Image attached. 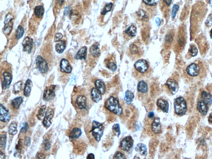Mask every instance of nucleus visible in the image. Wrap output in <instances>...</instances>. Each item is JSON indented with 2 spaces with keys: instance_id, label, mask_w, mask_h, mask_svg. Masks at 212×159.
<instances>
[{
  "instance_id": "nucleus-61",
  "label": "nucleus",
  "mask_w": 212,
  "mask_h": 159,
  "mask_svg": "<svg viewBox=\"0 0 212 159\" xmlns=\"http://www.w3.org/2000/svg\"><path fill=\"white\" fill-rule=\"evenodd\" d=\"M210 37H211V39H212V28L210 32Z\"/></svg>"
},
{
  "instance_id": "nucleus-56",
  "label": "nucleus",
  "mask_w": 212,
  "mask_h": 159,
  "mask_svg": "<svg viewBox=\"0 0 212 159\" xmlns=\"http://www.w3.org/2000/svg\"><path fill=\"white\" fill-rule=\"evenodd\" d=\"M156 25L159 26L160 25L161 23V20L159 17H157L156 19Z\"/></svg>"
},
{
  "instance_id": "nucleus-33",
  "label": "nucleus",
  "mask_w": 212,
  "mask_h": 159,
  "mask_svg": "<svg viewBox=\"0 0 212 159\" xmlns=\"http://www.w3.org/2000/svg\"><path fill=\"white\" fill-rule=\"evenodd\" d=\"M137 28L135 25H131L125 30V33L129 37H134L136 35Z\"/></svg>"
},
{
  "instance_id": "nucleus-48",
  "label": "nucleus",
  "mask_w": 212,
  "mask_h": 159,
  "mask_svg": "<svg viewBox=\"0 0 212 159\" xmlns=\"http://www.w3.org/2000/svg\"><path fill=\"white\" fill-rule=\"evenodd\" d=\"M125 155L122 152L118 151L116 152L113 157V159H126Z\"/></svg>"
},
{
  "instance_id": "nucleus-57",
  "label": "nucleus",
  "mask_w": 212,
  "mask_h": 159,
  "mask_svg": "<svg viewBox=\"0 0 212 159\" xmlns=\"http://www.w3.org/2000/svg\"><path fill=\"white\" fill-rule=\"evenodd\" d=\"M208 121L209 123L212 125V112L210 114L208 119Z\"/></svg>"
},
{
  "instance_id": "nucleus-44",
  "label": "nucleus",
  "mask_w": 212,
  "mask_h": 159,
  "mask_svg": "<svg viewBox=\"0 0 212 159\" xmlns=\"http://www.w3.org/2000/svg\"><path fill=\"white\" fill-rule=\"evenodd\" d=\"M137 15L143 20H147L148 18L147 14L146 12L144 10H140L137 12Z\"/></svg>"
},
{
  "instance_id": "nucleus-47",
  "label": "nucleus",
  "mask_w": 212,
  "mask_h": 159,
  "mask_svg": "<svg viewBox=\"0 0 212 159\" xmlns=\"http://www.w3.org/2000/svg\"><path fill=\"white\" fill-rule=\"evenodd\" d=\"M43 149L44 150L48 151L50 149L51 144L48 139H45L43 140Z\"/></svg>"
},
{
  "instance_id": "nucleus-50",
  "label": "nucleus",
  "mask_w": 212,
  "mask_h": 159,
  "mask_svg": "<svg viewBox=\"0 0 212 159\" xmlns=\"http://www.w3.org/2000/svg\"><path fill=\"white\" fill-rule=\"evenodd\" d=\"M62 38L63 35L60 33H57L56 34L55 36L54 41L55 42H59V41L62 40Z\"/></svg>"
},
{
  "instance_id": "nucleus-59",
  "label": "nucleus",
  "mask_w": 212,
  "mask_h": 159,
  "mask_svg": "<svg viewBox=\"0 0 212 159\" xmlns=\"http://www.w3.org/2000/svg\"><path fill=\"white\" fill-rule=\"evenodd\" d=\"M0 152H1V155H0V159H2L6 158V156H5L4 154V152L2 151L1 150V151H0Z\"/></svg>"
},
{
  "instance_id": "nucleus-1",
  "label": "nucleus",
  "mask_w": 212,
  "mask_h": 159,
  "mask_svg": "<svg viewBox=\"0 0 212 159\" xmlns=\"http://www.w3.org/2000/svg\"><path fill=\"white\" fill-rule=\"evenodd\" d=\"M72 104L76 110L87 109L88 100L87 97L82 92L77 90L72 96Z\"/></svg>"
},
{
  "instance_id": "nucleus-25",
  "label": "nucleus",
  "mask_w": 212,
  "mask_h": 159,
  "mask_svg": "<svg viewBox=\"0 0 212 159\" xmlns=\"http://www.w3.org/2000/svg\"><path fill=\"white\" fill-rule=\"evenodd\" d=\"M95 87L101 93L102 95L104 94L106 88L104 81L101 79L96 80L95 82Z\"/></svg>"
},
{
  "instance_id": "nucleus-3",
  "label": "nucleus",
  "mask_w": 212,
  "mask_h": 159,
  "mask_svg": "<svg viewBox=\"0 0 212 159\" xmlns=\"http://www.w3.org/2000/svg\"><path fill=\"white\" fill-rule=\"evenodd\" d=\"M104 126L103 124L93 121L92 123L91 129L88 133L91 134L92 137L97 142H99L104 134Z\"/></svg>"
},
{
  "instance_id": "nucleus-54",
  "label": "nucleus",
  "mask_w": 212,
  "mask_h": 159,
  "mask_svg": "<svg viewBox=\"0 0 212 159\" xmlns=\"http://www.w3.org/2000/svg\"><path fill=\"white\" fill-rule=\"evenodd\" d=\"M155 116V113L153 111H150L148 114V119L153 118Z\"/></svg>"
},
{
  "instance_id": "nucleus-20",
  "label": "nucleus",
  "mask_w": 212,
  "mask_h": 159,
  "mask_svg": "<svg viewBox=\"0 0 212 159\" xmlns=\"http://www.w3.org/2000/svg\"><path fill=\"white\" fill-rule=\"evenodd\" d=\"M82 134V132L81 129L77 127L73 128L69 134V139L72 141H74L79 138L81 136Z\"/></svg>"
},
{
  "instance_id": "nucleus-52",
  "label": "nucleus",
  "mask_w": 212,
  "mask_h": 159,
  "mask_svg": "<svg viewBox=\"0 0 212 159\" xmlns=\"http://www.w3.org/2000/svg\"><path fill=\"white\" fill-rule=\"evenodd\" d=\"M18 144L16 146V150L18 152L21 151L22 149V141L21 140H19L18 141Z\"/></svg>"
},
{
  "instance_id": "nucleus-34",
  "label": "nucleus",
  "mask_w": 212,
  "mask_h": 159,
  "mask_svg": "<svg viewBox=\"0 0 212 159\" xmlns=\"http://www.w3.org/2000/svg\"><path fill=\"white\" fill-rule=\"evenodd\" d=\"M56 50L59 53H62L66 48V44L63 41H61L56 45Z\"/></svg>"
},
{
  "instance_id": "nucleus-36",
  "label": "nucleus",
  "mask_w": 212,
  "mask_h": 159,
  "mask_svg": "<svg viewBox=\"0 0 212 159\" xmlns=\"http://www.w3.org/2000/svg\"><path fill=\"white\" fill-rule=\"evenodd\" d=\"M22 85V81H20L16 82L13 86V93L15 94L19 93L21 91Z\"/></svg>"
},
{
  "instance_id": "nucleus-42",
  "label": "nucleus",
  "mask_w": 212,
  "mask_h": 159,
  "mask_svg": "<svg viewBox=\"0 0 212 159\" xmlns=\"http://www.w3.org/2000/svg\"><path fill=\"white\" fill-rule=\"evenodd\" d=\"M29 129V126L28 124L26 122H24L20 126V133L21 134H25L27 132Z\"/></svg>"
},
{
  "instance_id": "nucleus-22",
  "label": "nucleus",
  "mask_w": 212,
  "mask_h": 159,
  "mask_svg": "<svg viewBox=\"0 0 212 159\" xmlns=\"http://www.w3.org/2000/svg\"><path fill=\"white\" fill-rule=\"evenodd\" d=\"M137 92L142 94L147 93L148 90L147 83L143 80H140L137 83Z\"/></svg>"
},
{
  "instance_id": "nucleus-53",
  "label": "nucleus",
  "mask_w": 212,
  "mask_h": 159,
  "mask_svg": "<svg viewBox=\"0 0 212 159\" xmlns=\"http://www.w3.org/2000/svg\"><path fill=\"white\" fill-rule=\"evenodd\" d=\"M36 158H45V155L44 153L42 152H38L37 155H36Z\"/></svg>"
},
{
  "instance_id": "nucleus-6",
  "label": "nucleus",
  "mask_w": 212,
  "mask_h": 159,
  "mask_svg": "<svg viewBox=\"0 0 212 159\" xmlns=\"http://www.w3.org/2000/svg\"><path fill=\"white\" fill-rule=\"evenodd\" d=\"M2 89L6 90L9 88L13 80V75L12 73L9 71H4L2 73Z\"/></svg>"
},
{
  "instance_id": "nucleus-28",
  "label": "nucleus",
  "mask_w": 212,
  "mask_h": 159,
  "mask_svg": "<svg viewBox=\"0 0 212 159\" xmlns=\"http://www.w3.org/2000/svg\"><path fill=\"white\" fill-rule=\"evenodd\" d=\"M23 102V98L22 97H17L13 99L11 102V106L12 109L15 110H18Z\"/></svg>"
},
{
  "instance_id": "nucleus-32",
  "label": "nucleus",
  "mask_w": 212,
  "mask_h": 159,
  "mask_svg": "<svg viewBox=\"0 0 212 159\" xmlns=\"http://www.w3.org/2000/svg\"><path fill=\"white\" fill-rule=\"evenodd\" d=\"M44 13V7L42 6L36 7L34 10V13L36 17L41 19L43 17Z\"/></svg>"
},
{
  "instance_id": "nucleus-10",
  "label": "nucleus",
  "mask_w": 212,
  "mask_h": 159,
  "mask_svg": "<svg viewBox=\"0 0 212 159\" xmlns=\"http://www.w3.org/2000/svg\"><path fill=\"white\" fill-rule=\"evenodd\" d=\"M54 115V111L52 108L48 107L46 109L45 115L43 121V124L44 127L49 128L52 124V119Z\"/></svg>"
},
{
  "instance_id": "nucleus-45",
  "label": "nucleus",
  "mask_w": 212,
  "mask_h": 159,
  "mask_svg": "<svg viewBox=\"0 0 212 159\" xmlns=\"http://www.w3.org/2000/svg\"><path fill=\"white\" fill-rule=\"evenodd\" d=\"M179 7L178 5L174 4L173 6L172 11H171V18L172 19H174L177 15V13L178 11Z\"/></svg>"
},
{
  "instance_id": "nucleus-14",
  "label": "nucleus",
  "mask_w": 212,
  "mask_h": 159,
  "mask_svg": "<svg viewBox=\"0 0 212 159\" xmlns=\"http://www.w3.org/2000/svg\"><path fill=\"white\" fill-rule=\"evenodd\" d=\"M200 68L197 64L192 63L186 69V72L190 76L195 77L198 76L200 73Z\"/></svg>"
},
{
  "instance_id": "nucleus-41",
  "label": "nucleus",
  "mask_w": 212,
  "mask_h": 159,
  "mask_svg": "<svg viewBox=\"0 0 212 159\" xmlns=\"http://www.w3.org/2000/svg\"><path fill=\"white\" fill-rule=\"evenodd\" d=\"M112 6L113 4L112 3H110L106 4L104 9L101 11V14L102 15H105L106 13L110 12L111 11V9H112Z\"/></svg>"
},
{
  "instance_id": "nucleus-18",
  "label": "nucleus",
  "mask_w": 212,
  "mask_h": 159,
  "mask_svg": "<svg viewBox=\"0 0 212 159\" xmlns=\"http://www.w3.org/2000/svg\"><path fill=\"white\" fill-rule=\"evenodd\" d=\"M60 70L62 73H70L72 72V68L69 61L65 59L61 60L60 64Z\"/></svg>"
},
{
  "instance_id": "nucleus-12",
  "label": "nucleus",
  "mask_w": 212,
  "mask_h": 159,
  "mask_svg": "<svg viewBox=\"0 0 212 159\" xmlns=\"http://www.w3.org/2000/svg\"><path fill=\"white\" fill-rule=\"evenodd\" d=\"M0 107V120L1 124L2 123H8L11 118L10 112L2 104H1Z\"/></svg>"
},
{
  "instance_id": "nucleus-21",
  "label": "nucleus",
  "mask_w": 212,
  "mask_h": 159,
  "mask_svg": "<svg viewBox=\"0 0 212 159\" xmlns=\"http://www.w3.org/2000/svg\"><path fill=\"white\" fill-rule=\"evenodd\" d=\"M197 108L198 110L202 115L205 116L207 114L209 109L208 105L202 100H199L198 103Z\"/></svg>"
},
{
  "instance_id": "nucleus-29",
  "label": "nucleus",
  "mask_w": 212,
  "mask_h": 159,
  "mask_svg": "<svg viewBox=\"0 0 212 159\" xmlns=\"http://www.w3.org/2000/svg\"><path fill=\"white\" fill-rule=\"evenodd\" d=\"M202 100L209 106L212 104V95L210 93L206 91L202 92L201 94Z\"/></svg>"
},
{
  "instance_id": "nucleus-11",
  "label": "nucleus",
  "mask_w": 212,
  "mask_h": 159,
  "mask_svg": "<svg viewBox=\"0 0 212 159\" xmlns=\"http://www.w3.org/2000/svg\"><path fill=\"white\" fill-rule=\"evenodd\" d=\"M151 123L150 124V129L152 132L154 134H159L162 132V126L160 118L158 117H155L151 119Z\"/></svg>"
},
{
  "instance_id": "nucleus-35",
  "label": "nucleus",
  "mask_w": 212,
  "mask_h": 159,
  "mask_svg": "<svg viewBox=\"0 0 212 159\" xmlns=\"http://www.w3.org/2000/svg\"><path fill=\"white\" fill-rule=\"evenodd\" d=\"M7 135L5 133L1 134V140H0V146L1 148L5 150L7 144Z\"/></svg>"
},
{
  "instance_id": "nucleus-46",
  "label": "nucleus",
  "mask_w": 212,
  "mask_h": 159,
  "mask_svg": "<svg viewBox=\"0 0 212 159\" xmlns=\"http://www.w3.org/2000/svg\"><path fill=\"white\" fill-rule=\"evenodd\" d=\"M107 68L109 70L113 71V72H114L116 71L117 69V66L116 65V64L113 62H110L108 63L107 64Z\"/></svg>"
},
{
  "instance_id": "nucleus-7",
  "label": "nucleus",
  "mask_w": 212,
  "mask_h": 159,
  "mask_svg": "<svg viewBox=\"0 0 212 159\" xmlns=\"http://www.w3.org/2000/svg\"><path fill=\"white\" fill-rule=\"evenodd\" d=\"M134 144V140L131 136H127L122 139L120 147L123 151L129 152L132 148Z\"/></svg>"
},
{
  "instance_id": "nucleus-30",
  "label": "nucleus",
  "mask_w": 212,
  "mask_h": 159,
  "mask_svg": "<svg viewBox=\"0 0 212 159\" xmlns=\"http://www.w3.org/2000/svg\"><path fill=\"white\" fill-rule=\"evenodd\" d=\"M134 98V95L131 91L127 90L125 92L124 100L127 105H130L131 104Z\"/></svg>"
},
{
  "instance_id": "nucleus-2",
  "label": "nucleus",
  "mask_w": 212,
  "mask_h": 159,
  "mask_svg": "<svg viewBox=\"0 0 212 159\" xmlns=\"http://www.w3.org/2000/svg\"><path fill=\"white\" fill-rule=\"evenodd\" d=\"M104 106L109 111L117 116H121L122 114V108L120 104L119 99L116 97L111 96L105 102Z\"/></svg>"
},
{
  "instance_id": "nucleus-31",
  "label": "nucleus",
  "mask_w": 212,
  "mask_h": 159,
  "mask_svg": "<svg viewBox=\"0 0 212 159\" xmlns=\"http://www.w3.org/2000/svg\"><path fill=\"white\" fill-rule=\"evenodd\" d=\"M17 124L16 122L13 121L11 123L8 129V132L10 135L14 136L17 134Z\"/></svg>"
},
{
  "instance_id": "nucleus-19",
  "label": "nucleus",
  "mask_w": 212,
  "mask_h": 159,
  "mask_svg": "<svg viewBox=\"0 0 212 159\" xmlns=\"http://www.w3.org/2000/svg\"><path fill=\"white\" fill-rule=\"evenodd\" d=\"M102 95L96 87L92 88L90 92L91 98L95 103H98L102 100Z\"/></svg>"
},
{
  "instance_id": "nucleus-13",
  "label": "nucleus",
  "mask_w": 212,
  "mask_h": 159,
  "mask_svg": "<svg viewBox=\"0 0 212 159\" xmlns=\"http://www.w3.org/2000/svg\"><path fill=\"white\" fill-rule=\"evenodd\" d=\"M13 17L11 14L9 13L6 16L4 21V32L5 34L9 35L13 29Z\"/></svg>"
},
{
  "instance_id": "nucleus-58",
  "label": "nucleus",
  "mask_w": 212,
  "mask_h": 159,
  "mask_svg": "<svg viewBox=\"0 0 212 159\" xmlns=\"http://www.w3.org/2000/svg\"><path fill=\"white\" fill-rule=\"evenodd\" d=\"M164 3L168 6H170L171 4L172 0H163Z\"/></svg>"
},
{
  "instance_id": "nucleus-49",
  "label": "nucleus",
  "mask_w": 212,
  "mask_h": 159,
  "mask_svg": "<svg viewBox=\"0 0 212 159\" xmlns=\"http://www.w3.org/2000/svg\"><path fill=\"white\" fill-rule=\"evenodd\" d=\"M205 24L208 27H211L212 26V15L210 14L209 15L206 21L205 22Z\"/></svg>"
},
{
  "instance_id": "nucleus-37",
  "label": "nucleus",
  "mask_w": 212,
  "mask_h": 159,
  "mask_svg": "<svg viewBox=\"0 0 212 159\" xmlns=\"http://www.w3.org/2000/svg\"><path fill=\"white\" fill-rule=\"evenodd\" d=\"M25 30L23 27L21 26H19L17 27L16 33H15V37H16V39L17 40L21 39L23 36Z\"/></svg>"
},
{
  "instance_id": "nucleus-24",
  "label": "nucleus",
  "mask_w": 212,
  "mask_h": 159,
  "mask_svg": "<svg viewBox=\"0 0 212 159\" xmlns=\"http://www.w3.org/2000/svg\"><path fill=\"white\" fill-rule=\"evenodd\" d=\"M87 54V48L84 46L82 47L75 56V58L76 60H85Z\"/></svg>"
},
{
  "instance_id": "nucleus-4",
  "label": "nucleus",
  "mask_w": 212,
  "mask_h": 159,
  "mask_svg": "<svg viewBox=\"0 0 212 159\" xmlns=\"http://www.w3.org/2000/svg\"><path fill=\"white\" fill-rule=\"evenodd\" d=\"M174 108L175 112L177 115L182 116L186 114L188 107L187 102L183 97H179L175 100Z\"/></svg>"
},
{
  "instance_id": "nucleus-38",
  "label": "nucleus",
  "mask_w": 212,
  "mask_h": 159,
  "mask_svg": "<svg viewBox=\"0 0 212 159\" xmlns=\"http://www.w3.org/2000/svg\"><path fill=\"white\" fill-rule=\"evenodd\" d=\"M46 105H42L40 107V109L38 110V114L37 115V117H38V119L41 120L43 118L44 113H45V111H46Z\"/></svg>"
},
{
  "instance_id": "nucleus-16",
  "label": "nucleus",
  "mask_w": 212,
  "mask_h": 159,
  "mask_svg": "<svg viewBox=\"0 0 212 159\" xmlns=\"http://www.w3.org/2000/svg\"><path fill=\"white\" fill-rule=\"evenodd\" d=\"M157 107L164 113H167L169 109V104L166 100L160 98L158 99L156 103Z\"/></svg>"
},
{
  "instance_id": "nucleus-9",
  "label": "nucleus",
  "mask_w": 212,
  "mask_h": 159,
  "mask_svg": "<svg viewBox=\"0 0 212 159\" xmlns=\"http://www.w3.org/2000/svg\"><path fill=\"white\" fill-rule=\"evenodd\" d=\"M56 88L55 85H51L46 87L43 93V99L44 101L48 102L53 100L56 95Z\"/></svg>"
},
{
  "instance_id": "nucleus-55",
  "label": "nucleus",
  "mask_w": 212,
  "mask_h": 159,
  "mask_svg": "<svg viewBox=\"0 0 212 159\" xmlns=\"http://www.w3.org/2000/svg\"><path fill=\"white\" fill-rule=\"evenodd\" d=\"M95 158V155L93 153L89 154L87 157V159H94Z\"/></svg>"
},
{
  "instance_id": "nucleus-60",
  "label": "nucleus",
  "mask_w": 212,
  "mask_h": 159,
  "mask_svg": "<svg viewBox=\"0 0 212 159\" xmlns=\"http://www.w3.org/2000/svg\"><path fill=\"white\" fill-rule=\"evenodd\" d=\"M64 0H58L59 2L60 5L62 4H63V3L64 2Z\"/></svg>"
},
{
  "instance_id": "nucleus-26",
  "label": "nucleus",
  "mask_w": 212,
  "mask_h": 159,
  "mask_svg": "<svg viewBox=\"0 0 212 159\" xmlns=\"http://www.w3.org/2000/svg\"><path fill=\"white\" fill-rule=\"evenodd\" d=\"M99 44L98 43H95L93 44L90 49V52L94 57L97 58L101 55V51L99 48Z\"/></svg>"
},
{
  "instance_id": "nucleus-27",
  "label": "nucleus",
  "mask_w": 212,
  "mask_h": 159,
  "mask_svg": "<svg viewBox=\"0 0 212 159\" xmlns=\"http://www.w3.org/2000/svg\"><path fill=\"white\" fill-rule=\"evenodd\" d=\"M33 84L30 79H28L26 81L24 88V95L26 97H29L31 92Z\"/></svg>"
},
{
  "instance_id": "nucleus-51",
  "label": "nucleus",
  "mask_w": 212,
  "mask_h": 159,
  "mask_svg": "<svg viewBox=\"0 0 212 159\" xmlns=\"http://www.w3.org/2000/svg\"><path fill=\"white\" fill-rule=\"evenodd\" d=\"M31 140L30 138L28 136H26L24 140V143L25 145L26 146H29L30 145Z\"/></svg>"
},
{
  "instance_id": "nucleus-8",
  "label": "nucleus",
  "mask_w": 212,
  "mask_h": 159,
  "mask_svg": "<svg viewBox=\"0 0 212 159\" xmlns=\"http://www.w3.org/2000/svg\"><path fill=\"white\" fill-rule=\"evenodd\" d=\"M134 68L138 73L144 74L148 70V63L145 60L140 59L137 60L134 65Z\"/></svg>"
},
{
  "instance_id": "nucleus-5",
  "label": "nucleus",
  "mask_w": 212,
  "mask_h": 159,
  "mask_svg": "<svg viewBox=\"0 0 212 159\" xmlns=\"http://www.w3.org/2000/svg\"><path fill=\"white\" fill-rule=\"evenodd\" d=\"M36 64L37 69L40 73L44 74L48 72L49 70L48 62L41 56H38L36 58Z\"/></svg>"
},
{
  "instance_id": "nucleus-40",
  "label": "nucleus",
  "mask_w": 212,
  "mask_h": 159,
  "mask_svg": "<svg viewBox=\"0 0 212 159\" xmlns=\"http://www.w3.org/2000/svg\"><path fill=\"white\" fill-rule=\"evenodd\" d=\"M189 54L191 56L195 57L197 55L198 53V50L197 47L194 45H192L190 46L189 49Z\"/></svg>"
},
{
  "instance_id": "nucleus-39",
  "label": "nucleus",
  "mask_w": 212,
  "mask_h": 159,
  "mask_svg": "<svg viewBox=\"0 0 212 159\" xmlns=\"http://www.w3.org/2000/svg\"><path fill=\"white\" fill-rule=\"evenodd\" d=\"M112 131L114 134L118 137L121 134L120 127L119 124H115L113 126Z\"/></svg>"
},
{
  "instance_id": "nucleus-23",
  "label": "nucleus",
  "mask_w": 212,
  "mask_h": 159,
  "mask_svg": "<svg viewBox=\"0 0 212 159\" xmlns=\"http://www.w3.org/2000/svg\"><path fill=\"white\" fill-rule=\"evenodd\" d=\"M135 150L143 156H146L148 155V149L146 145L143 143H139L135 147Z\"/></svg>"
},
{
  "instance_id": "nucleus-17",
  "label": "nucleus",
  "mask_w": 212,
  "mask_h": 159,
  "mask_svg": "<svg viewBox=\"0 0 212 159\" xmlns=\"http://www.w3.org/2000/svg\"><path fill=\"white\" fill-rule=\"evenodd\" d=\"M22 44L24 51L27 52L28 53L31 52L33 44V41L31 38L27 37L25 38L22 42Z\"/></svg>"
},
{
  "instance_id": "nucleus-43",
  "label": "nucleus",
  "mask_w": 212,
  "mask_h": 159,
  "mask_svg": "<svg viewBox=\"0 0 212 159\" xmlns=\"http://www.w3.org/2000/svg\"><path fill=\"white\" fill-rule=\"evenodd\" d=\"M145 5L150 7L156 6L159 3V0H143Z\"/></svg>"
},
{
  "instance_id": "nucleus-15",
  "label": "nucleus",
  "mask_w": 212,
  "mask_h": 159,
  "mask_svg": "<svg viewBox=\"0 0 212 159\" xmlns=\"http://www.w3.org/2000/svg\"><path fill=\"white\" fill-rule=\"evenodd\" d=\"M166 86L171 95L176 94L178 91L179 84L174 80L172 79L168 80L166 82Z\"/></svg>"
}]
</instances>
